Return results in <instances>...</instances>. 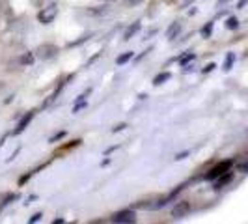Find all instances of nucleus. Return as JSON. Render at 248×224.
Wrapping results in <instances>:
<instances>
[{
    "label": "nucleus",
    "mask_w": 248,
    "mask_h": 224,
    "mask_svg": "<svg viewBox=\"0 0 248 224\" xmlns=\"http://www.w3.org/2000/svg\"><path fill=\"white\" fill-rule=\"evenodd\" d=\"M170 77H172L170 73H161V75H157V77H155V80H153V84H155V86H159V84H162V82H166V80H168Z\"/></svg>",
    "instance_id": "9"
},
{
    "label": "nucleus",
    "mask_w": 248,
    "mask_h": 224,
    "mask_svg": "<svg viewBox=\"0 0 248 224\" xmlns=\"http://www.w3.org/2000/svg\"><path fill=\"white\" fill-rule=\"evenodd\" d=\"M211 30H213V25L205 26V28H203V34H205V36H209V34H211Z\"/></svg>",
    "instance_id": "18"
},
{
    "label": "nucleus",
    "mask_w": 248,
    "mask_h": 224,
    "mask_svg": "<svg viewBox=\"0 0 248 224\" xmlns=\"http://www.w3.org/2000/svg\"><path fill=\"white\" fill-rule=\"evenodd\" d=\"M179 30H181V25H179V23H174V25L168 28V32H166V37H168V39H174L175 34H179Z\"/></svg>",
    "instance_id": "8"
},
{
    "label": "nucleus",
    "mask_w": 248,
    "mask_h": 224,
    "mask_svg": "<svg viewBox=\"0 0 248 224\" xmlns=\"http://www.w3.org/2000/svg\"><path fill=\"white\" fill-rule=\"evenodd\" d=\"M110 221L118 224H131V223H137V215H135L133 209H124V211L114 213Z\"/></svg>",
    "instance_id": "1"
},
{
    "label": "nucleus",
    "mask_w": 248,
    "mask_h": 224,
    "mask_svg": "<svg viewBox=\"0 0 248 224\" xmlns=\"http://www.w3.org/2000/svg\"><path fill=\"white\" fill-rule=\"evenodd\" d=\"M230 164H232V162H222V164L215 166L211 172L207 174V179H215V177H220L222 174H226V172L230 170Z\"/></svg>",
    "instance_id": "4"
},
{
    "label": "nucleus",
    "mask_w": 248,
    "mask_h": 224,
    "mask_svg": "<svg viewBox=\"0 0 248 224\" xmlns=\"http://www.w3.org/2000/svg\"><path fill=\"white\" fill-rule=\"evenodd\" d=\"M54 52H56V49H54L52 45H45V47L39 49V56L47 60V58H50V56H54Z\"/></svg>",
    "instance_id": "6"
},
{
    "label": "nucleus",
    "mask_w": 248,
    "mask_h": 224,
    "mask_svg": "<svg viewBox=\"0 0 248 224\" xmlns=\"http://www.w3.org/2000/svg\"><path fill=\"white\" fill-rule=\"evenodd\" d=\"M188 60H194V54H186L185 58L181 60V64H186V62H188Z\"/></svg>",
    "instance_id": "16"
},
{
    "label": "nucleus",
    "mask_w": 248,
    "mask_h": 224,
    "mask_svg": "<svg viewBox=\"0 0 248 224\" xmlns=\"http://www.w3.org/2000/svg\"><path fill=\"white\" fill-rule=\"evenodd\" d=\"M125 127H127V125H125V124H120V125H116V127H114L112 131H114V133H118V131H124Z\"/></svg>",
    "instance_id": "15"
},
{
    "label": "nucleus",
    "mask_w": 248,
    "mask_h": 224,
    "mask_svg": "<svg viewBox=\"0 0 248 224\" xmlns=\"http://www.w3.org/2000/svg\"><path fill=\"white\" fill-rule=\"evenodd\" d=\"M230 179H232V174H226L224 176V177H220V179H218V181H217V189H220V187L222 185H226V183H230Z\"/></svg>",
    "instance_id": "12"
},
{
    "label": "nucleus",
    "mask_w": 248,
    "mask_h": 224,
    "mask_svg": "<svg viewBox=\"0 0 248 224\" xmlns=\"http://www.w3.org/2000/svg\"><path fill=\"white\" fill-rule=\"evenodd\" d=\"M32 118H34V112H28L26 116H23V120L19 122V125H17V129H15V135H19V133H23L26 129V125L32 122Z\"/></svg>",
    "instance_id": "5"
},
{
    "label": "nucleus",
    "mask_w": 248,
    "mask_h": 224,
    "mask_svg": "<svg viewBox=\"0 0 248 224\" xmlns=\"http://www.w3.org/2000/svg\"><path fill=\"white\" fill-rule=\"evenodd\" d=\"M39 219H41V213H36V215H34V217L30 219V223H37Z\"/></svg>",
    "instance_id": "19"
},
{
    "label": "nucleus",
    "mask_w": 248,
    "mask_h": 224,
    "mask_svg": "<svg viewBox=\"0 0 248 224\" xmlns=\"http://www.w3.org/2000/svg\"><path fill=\"white\" fill-rule=\"evenodd\" d=\"M32 60H34V58H32V54H25V56L21 58V62L23 64H32Z\"/></svg>",
    "instance_id": "14"
},
{
    "label": "nucleus",
    "mask_w": 248,
    "mask_h": 224,
    "mask_svg": "<svg viewBox=\"0 0 248 224\" xmlns=\"http://www.w3.org/2000/svg\"><path fill=\"white\" fill-rule=\"evenodd\" d=\"M226 26H228V28H230V30H235L237 26H239V21H237L235 17H232V19H230V21H228V23H226Z\"/></svg>",
    "instance_id": "13"
},
{
    "label": "nucleus",
    "mask_w": 248,
    "mask_h": 224,
    "mask_svg": "<svg viewBox=\"0 0 248 224\" xmlns=\"http://www.w3.org/2000/svg\"><path fill=\"white\" fill-rule=\"evenodd\" d=\"M58 15V8L56 6H47V8H43V12H39V21L43 23V25H49L54 21V17Z\"/></svg>",
    "instance_id": "2"
},
{
    "label": "nucleus",
    "mask_w": 248,
    "mask_h": 224,
    "mask_svg": "<svg viewBox=\"0 0 248 224\" xmlns=\"http://www.w3.org/2000/svg\"><path fill=\"white\" fill-rule=\"evenodd\" d=\"M190 213V204L186 202V200H181V202H177L174 206V209H172V217L174 219H183Z\"/></svg>",
    "instance_id": "3"
},
{
    "label": "nucleus",
    "mask_w": 248,
    "mask_h": 224,
    "mask_svg": "<svg viewBox=\"0 0 248 224\" xmlns=\"http://www.w3.org/2000/svg\"><path fill=\"white\" fill-rule=\"evenodd\" d=\"M131 58H133V50H129V52H125V54H122V56H120V58L116 60V64H118V65H124V64H125V62H129Z\"/></svg>",
    "instance_id": "10"
},
{
    "label": "nucleus",
    "mask_w": 248,
    "mask_h": 224,
    "mask_svg": "<svg viewBox=\"0 0 248 224\" xmlns=\"http://www.w3.org/2000/svg\"><path fill=\"white\" fill-rule=\"evenodd\" d=\"M138 30H140V23H135L133 26H129V28H127V32H125L124 39H131V37L137 34Z\"/></svg>",
    "instance_id": "7"
},
{
    "label": "nucleus",
    "mask_w": 248,
    "mask_h": 224,
    "mask_svg": "<svg viewBox=\"0 0 248 224\" xmlns=\"http://www.w3.org/2000/svg\"><path fill=\"white\" fill-rule=\"evenodd\" d=\"M215 67H217V65H215V64H209V65H207V67H205V69H203V73H209V71H213V69H215Z\"/></svg>",
    "instance_id": "17"
},
{
    "label": "nucleus",
    "mask_w": 248,
    "mask_h": 224,
    "mask_svg": "<svg viewBox=\"0 0 248 224\" xmlns=\"http://www.w3.org/2000/svg\"><path fill=\"white\" fill-rule=\"evenodd\" d=\"M233 60H235V54H233V52H230V54H228V58H226V64H224V69H226V71H230V69H232Z\"/></svg>",
    "instance_id": "11"
}]
</instances>
